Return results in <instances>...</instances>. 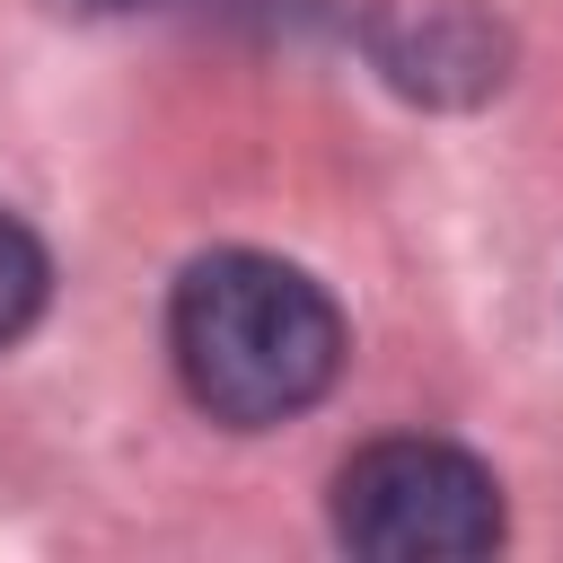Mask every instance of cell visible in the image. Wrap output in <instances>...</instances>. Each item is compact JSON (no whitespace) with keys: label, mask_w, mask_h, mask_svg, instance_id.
<instances>
[{"label":"cell","mask_w":563,"mask_h":563,"mask_svg":"<svg viewBox=\"0 0 563 563\" xmlns=\"http://www.w3.org/2000/svg\"><path fill=\"white\" fill-rule=\"evenodd\" d=\"M167 361L211 422L273 431L343 378V308L264 246H211L167 290Z\"/></svg>","instance_id":"obj_1"},{"label":"cell","mask_w":563,"mask_h":563,"mask_svg":"<svg viewBox=\"0 0 563 563\" xmlns=\"http://www.w3.org/2000/svg\"><path fill=\"white\" fill-rule=\"evenodd\" d=\"M510 537L501 484L457 440H369L334 466V545L369 563H475Z\"/></svg>","instance_id":"obj_2"},{"label":"cell","mask_w":563,"mask_h":563,"mask_svg":"<svg viewBox=\"0 0 563 563\" xmlns=\"http://www.w3.org/2000/svg\"><path fill=\"white\" fill-rule=\"evenodd\" d=\"M361 53L405 106L431 114H466L510 79V26L484 0H369Z\"/></svg>","instance_id":"obj_3"},{"label":"cell","mask_w":563,"mask_h":563,"mask_svg":"<svg viewBox=\"0 0 563 563\" xmlns=\"http://www.w3.org/2000/svg\"><path fill=\"white\" fill-rule=\"evenodd\" d=\"M44 299H53V255H44V238H35L18 211H0V352L44 317Z\"/></svg>","instance_id":"obj_4"},{"label":"cell","mask_w":563,"mask_h":563,"mask_svg":"<svg viewBox=\"0 0 563 563\" xmlns=\"http://www.w3.org/2000/svg\"><path fill=\"white\" fill-rule=\"evenodd\" d=\"M53 9H79V18H114V9H150V0H53Z\"/></svg>","instance_id":"obj_5"}]
</instances>
